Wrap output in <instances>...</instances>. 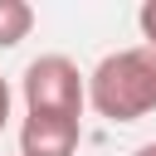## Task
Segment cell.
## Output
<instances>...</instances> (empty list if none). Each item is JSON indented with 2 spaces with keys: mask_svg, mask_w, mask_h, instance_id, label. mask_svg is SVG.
I'll list each match as a JSON object with an SVG mask.
<instances>
[{
  "mask_svg": "<svg viewBox=\"0 0 156 156\" xmlns=\"http://www.w3.org/2000/svg\"><path fill=\"white\" fill-rule=\"evenodd\" d=\"M88 102L107 122H141L156 112V49H117L88 73Z\"/></svg>",
  "mask_w": 156,
  "mask_h": 156,
  "instance_id": "1",
  "label": "cell"
},
{
  "mask_svg": "<svg viewBox=\"0 0 156 156\" xmlns=\"http://www.w3.org/2000/svg\"><path fill=\"white\" fill-rule=\"evenodd\" d=\"M20 88H24V107H29V112H49V117H83L88 83H83V73H78V63L63 58V54H39V58L24 68Z\"/></svg>",
  "mask_w": 156,
  "mask_h": 156,
  "instance_id": "2",
  "label": "cell"
},
{
  "mask_svg": "<svg viewBox=\"0 0 156 156\" xmlns=\"http://www.w3.org/2000/svg\"><path fill=\"white\" fill-rule=\"evenodd\" d=\"M78 117H49V112H29L20 127V156H73L78 151Z\"/></svg>",
  "mask_w": 156,
  "mask_h": 156,
  "instance_id": "3",
  "label": "cell"
},
{
  "mask_svg": "<svg viewBox=\"0 0 156 156\" xmlns=\"http://www.w3.org/2000/svg\"><path fill=\"white\" fill-rule=\"evenodd\" d=\"M34 29V10L24 0H0V49H15L20 39H29Z\"/></svg>",
  "mask_w": 156,
  "mask_h": 156,
  "instance_id": "4",
  "label": "cell"
},
{
  "mask_svg": "<svg viewBox=\"0 0 156 156\" xmlns=\"http://www.w3.org/2000/svg\"><path fill=\"white\" fill-rule=\"evenodd\" d=\"M136 24H141V39H146V49H156V0H146V5L136 10Z\"/></svg>",
  "mask_w": 156,
  "mask_h": 156,
  "instance_id": "5",
  "label": "cell"
},
{
  "mask_svg": "<svg viewBox=\"0 0 156 156\" xmlns=\"http://www.w3.org/2000/svg\"><path fill=\"white\" fill-rule=\"evenodd\" d=\"M5 122H10V83L0 78V132H5Z\"/></svg>",
  "mask_w": 156,
  "mask_h": 156,
  "instance_id": "6",
  "label": "cell"
},
{
  "mask_svg": "<svg viewBox=\"0 0 156 156\" xmlns=\"http://www.w3.org/2000/svg\"><path fill=\"white\" fill-rule=\"evenodd\" d=\"M132 156H156V141H146V146H136Z\"/></svg>",
  "mask_w": 156,
  "mask_h": 156,
  "instance_id": "7",
  "label": "cell"
}]
</instances>
